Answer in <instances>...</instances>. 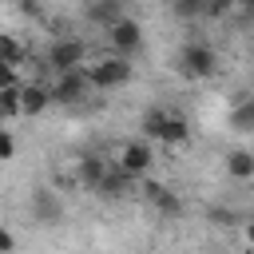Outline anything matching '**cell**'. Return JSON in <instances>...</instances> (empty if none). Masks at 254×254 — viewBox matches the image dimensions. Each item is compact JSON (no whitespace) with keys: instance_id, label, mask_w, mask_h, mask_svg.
<instances>
[{"instance_id":"cell-1","label":"cell","mask_w":254,"mask_h":254,"mask_svg":"<svg viewBox=\"0 0 254 254\" xmlns=\"http://www.w3.org/2000/svg\"><path fill=\"white\" fill-rule=\"evenodd\" d=\"M143 139L147 143H167V147H179V143H187L190 139V123L183 119V115H171V111H163V107H151L147 115H143Z\"/></svg>"},{"instance_id":"cell-2","label":"cell","mask_w":254,"mask_h":254,"mask_svg":"<svg viewBox=\"0 0 254 254\" xmlns=\"http://www.w3.org/2000/svg\"><path fill=\"white\" fill-rule=\"evenodd\" d=\"M83 75H87V83H91L95 91H111V87L131 83V60L111 52V56H103V60H95V64H83Z\"/></svg>"},{"instance_id":"cell-3","label":"cell","mask_w":254,"mask_h":254,"mask_svg":"<svg viewBox=\"0 0 254 254\" xmlns=\"http://www.w3.org/2000/svg\"><path fill=\"white\" fill-rule=\"evenodd\" d=\"M28 214L36 226H60L64 222V194L52 187H36L28 198Z\"/></svg>"},{"instance_id":"cell-4","label":"cell","mask_w":254,"mask_h":254,"mask_svg":"<svg viewBox=\"0 0 254 254\" xmlns=\"http://www.w3.org/2000/svg\"><path fill=\"white\" fill-rule=\"evenodd\" d=\"M44 60L56 67V75H60V71H75V67H83V60H87V44L75 40V36H60V40L48 44V56H44Z\"/></svg>"},{"instance_id":"cell-5","label":"cell","mask_w":254,"mask_h":254,"mask_svg":"<svg viewBox=\"0 0 254 254\" xmlns=\"http://www.w3.org/2000/svg\"><path fill=\"white\" fill-rule=\"evenodd\" d=\"M179 64H183V71H187L190 79H210V75L218 71V56H214L210 44H187V48L179 52Z\"/></svg>"},{"instance_id":"cell-6","label":"cell","mask_w":254,"mask_h":254,"mask_svg":"<svg viewBox=\"0 0 254 254\" xmlns=\"http://www.w3.org/2000/svg\"><path fill=\"white\" fill-rule=\"evenodd\" d=\"M48 91H52V103L75 107V103H83V95L91 91V83H87L83 67H75V71H60V75H56V83H52Z\"/></svg>"},{"instance_id":"cell-7","label":"cell","mask_w":254,"mask_h":254,"mask_svg":"<svg viewBox=\"0 0 254 254\" xmlns=\"http://www.w3.org/2000/svg\"><path fill=\"white\" fill-rule=\"evenodd\" d=\"M107 44L115 48V56H127V60H131V56L143 48V24L131 20V16H123L119 24L107 28Z\"/></svg>"},{"instance_id":"cell-8","label":"cell","mask_w":254,"mask_h":254,"mask_svg":"<svg viewBox=\"0 0 254 254\" xmlns=\"http://www.w3.org/2000/svg\"><path fill=\"white\" fill-rule=\"evenodd\" d=\"M151 163H155V147H151L143 135L131 139V143H123V151H119V171H123V175L139 179V175L151 171Z\"/></svg>"},{"instance_id":"cell-9","label":"cell","mask_w":254,"mask_h":254,"mask_svg":"<svg viewBox=\"0 0 254 254\" xmlns=\"http://www.w3.org/2000/svg\"><path fill=\"white\" fill-rule=\"evenodd\" d=\"M143 198L163 214V218H175V214H183V202H179V194L167 187V183H143Z\"/></svg>"},{"instance_id":"cell-10","label":"cell","mask_w":254,"mask_h":254,"mask_svg":"<svg viewBox=\"0 0 254 254\" xmlns=\"http://www.w3.org/2000/svg\"><path fill=\"white\" fill-rule=\"evenodd\" d=\"M52 107V91L48 83H20V115H44Z\"/></svg>"},{"instance_id":"cell-11","label":"cell","mask_w":254,"mask_h":254,"mask_svg":"<svg viewBox=\"0 0 254 254\" xmlns=\"http://www.w3.org/2000/svg\"><path fill=\"white\" fill-rule=\"evenodd\" d=\"M131 183H135L131 175H123L119 167H111V171L99 179V187H95L91 194H99V198H107V202H119V198H127V194H131Z\"/></svg>"},{"instance_id":"cell-12","label":"cell","mask_w":254,"mask_h":254,"mask_svg":"<svg viewBox=\"0 0 254 254\" xmlns=\"http://www.w3.org/2000/svg\"><path fill=\"white\" fill-rule=\"evenodd\" d=\"M123 16H127L123 0H91V4H87V20H95L99 28H111V24H119Z\"/></svg>"},{"instance_id":"cell-13","label":"cell","mask_w":254,"mask_h":254,"mask_svg":"<svg viewBox=\"0 0 254 254\" xmlns=\"http://www.w3.org/2000/svg\"><path fill=\"white\" fill-rule=\"evenodd\" d=\"M107 171H111V167H107L99 155H83V159H79V167H75V179H79V187H83V190H95V187H99V179H103Z\"/></svg>"},{"instance_id":"cell-14","label":"cell","mask_w":254,"mask_h":254,"mask_svg":"<svg viewBox=\"0 0 254 254\" xmlns=\"http://www.w3.org/2000/svg\"><path fill=\"white\" fill-rule=\"evenodd\" d=\"M226 175L238 179V183H250V179H254V151L234 147V151L226 155Z\"/></svg>"},{"instance_id":"cell-15","label":"cell","mask_w":254,"mask_h":254,"mask_svg":"<svg viewBox=\"0 0 254 254\" xmlns=\"http://www.w3.org/2000/svg\"><path fill=\"white\" fill-rule=\"evenodd\" d=\"M24 44L16 40V36H8V32H0V64H8V67H16V64H24Z\"/></svg>"},{"instance_id":"cell-16","label":"cell","mask_w":254,"mask_h":254,"mask_svg":"<svg viewBox=\"0 0 254 254\" xmlns=\"http://www.w3.org/2000/svg\"><path fill=\"white\" fill-rule=\"evenodd\" d=\"M0 119H20V83L0 91Z\"/></svg>"},{"instance_id":"cell-17","label":"cell","mask_w":254,"mask_h":254,"mask_svg":"<svg viewBox=\"0 0 254 254\" xmlns=\"http://www.w3.org/2000/svg\"><path fill=\"white\" fill-rule=\"evenodd\" d=\"M230 127H234V131H254V103H250V99H242V103L230 111Z\"/></svg>"},{"instance_id":"cell-18","label":"cell","mask_w":254,"mask_h":254,"mask_svg":"<svg viewBox=\"0 0 254 254\" xmlns=\"http://www.w3.org/2000/svg\"><path fill=\"white\" fill-rule=\"evenodd\" d=\"M171 8H175L179 20H198V16H206V0H175Z\"/></svg>"},{"instance_id":"cell-19","label":"cell","mask_w":254,"mask_h":254,"mask_svg":"<svg viewBox=\"0 0 254 254\" xmlns=\"http://www.w3.org/2000/svg\"><path fill=\"white\" fill-rule=\"evenodd\" d=\"M234 8H238V0H206V16H210V20H218V16L234 12Z\"/></svg>"},{"instance_id":"cell-20","label":"cell","mask_w":254,"mask_h":254,"mask_svg":"<svg viewBox=\"0 0 254 254\" xmlns=\"http://www.w3.org/2000/svg\"><path fill=\"white\" fill-rule=\"evenodd\" d=\"M8 159H16V139L0 127V163H8Z\"/></svg>"},{"instance_id":"cell-21","label":"cell","mask_w":254,"mask_h":254,"mask_svg":"<svg viewBox=\"0 0 254 254\" xmlns=\"http://www.w3.org/2000/svg\"><path fill=\"white\" fill-rule=\"evenodd\" d=\"M0 254H16V238L8 226H0Z\"/></svg>"},{"instance_id":"cell-22","label":"cell","mask_w":254,"mask_h":254,"mask_svg":"<svg viewBox=\"0 0 254 254\" xmlns=\"http://www.w3.org/2000/svg\"><path fill=\"white\" fill-rule=\"evenodd\" d=\"M12 83H20V79H16V67L0 64V91H4V87H12Z\"/></svg>"},{"instance_id":"cell-23","label":"cell","mask_w":254,"mask_h":254,"mask_svg":"<svg viewBox=\"0 0 254 254\" xmlns=\"http://www.w3.org/2000/svg\"><path fill=\"white\" fill-rule=\"evenodd\" d=\"M242 234H246V242H250V246H254V214H250V218H246V222H242Z\"/></svg>"},{"instance_id":"cell-24","label":"cell","mask_w":254,"mask_h":254,"mask_svg":"<svg viewBox=\"0 0 254 254\" xmlns=\"http://www.w3.org/2000/svg\"><path fill=\"white\" fill-rule=\"evenodd\" d=\"M250 103H254V95H250Z\"/></svg>"}]
</instances>
